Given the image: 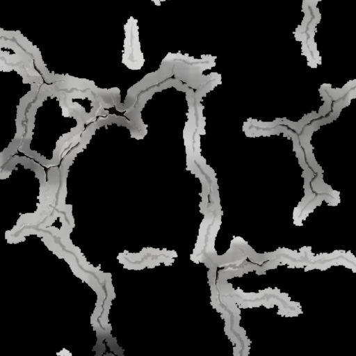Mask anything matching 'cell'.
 I'll use <instances>...</instances> for the list:
<instances>
[{"label":"cell","instance_id":"1","mask_svg":"<svg viewBox=\"0 0 356 356\" xmlns=\"http://www.w3.org/2000/svg\"><path fill=\"white\" fill-rule=\"evenodd\" d=\"M125 38L124 43L123 60L136 63V66L143 63V56L140 51V44L138 38V29L137 20L131 17L124 26Z\"/></svg>","mask_w":356,"mask_h":356},{"label":"cell","instance_id":"2","mask_svg":"<svg viewBox=\"0 0 356 356\" xmlns=\"http://www.w3.org/2000/svg\"><path fill=\"white\" fill-rule=\"evenodd\" d=\"M152 1H154L157 2V3H159L160 2L163 1H165V0H152Z\"/></svg>","mask_w":356,"mask_h":356}]
</instances>
